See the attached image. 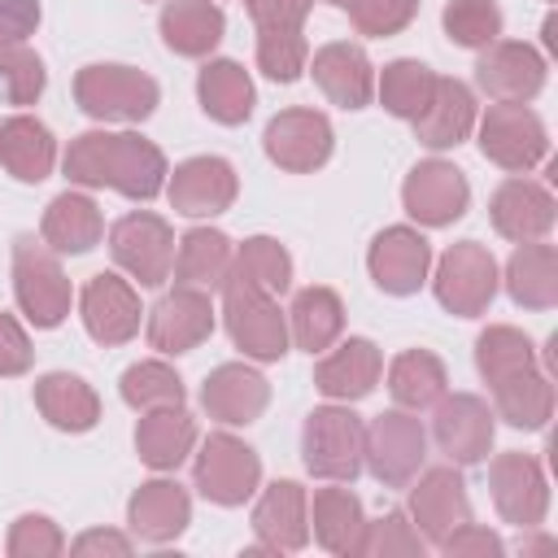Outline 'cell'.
Returning a JSON list of instances; mask_svg holds the SVG:
<instances>
[{"label":"cell","mask_w":558,"mask_h":558,"mask_svg":"<svg viewBox=\"0 0 558 558\" xmlns=\"http://www.w3.org/2000/svg\"><path fill=\"white\" fill-rule=\"evenodd\" d=\"M61 170L74 187H109L126 201H153L166 192V153L140 131H83L70 140Z\"/></svg>","instance_id":"6da1fadb"},{"label":"cell","mask_w":558,"mask_h":558,"mask_svg":"<svg viewBox=\"0 0 558 558\" xmlns=\"http://www.w3.org/2000/svg\"><path fill=\"white\" fill-rule=\"evenodd\" d=\"M362 449H366V423L344 401H331L305 414L301 462L314 480L353 484L362 475Z\"/></svg>","instance_id":"7a4b0ae2"},{"label":"cell","mask_w":558,"mask_h":558,"mask_svg":"<svg viewBox=\"0 0 558 558\" xmlns=\"http://www.w3.org/2000/svg\"><path fill=\"white\" fill-rule=\"evenodd\" d=\"M13 296L31 327L39 331L61 327L74 305V288L61 270V253H52L35 235H17L13 240Z\"/></svg>","instance_id":"3957f363"},{"label":"cell","mask_w":558,"mask_h":558,"mask_svg":"<svg viewBox=\"0 0 558 558\" xmlns=\"http://www.w3.org/2000/svg\"><path fill=\"white\" fill-rule=\"evenodd\" d=\"M222 292V327L231 336V344L248 357V362H279L292 344L288 336V314L279 310V296L227 275Z\"/></svg>","instance_id":"277c9868"},{"label":"cell","mask_w":558,"mask_h":558,"mask_svg":"<svg viewBox=\"0 0 558 558\" xmlns=\"http://www.w3.org/2000/svg\"><path fill=\"white\" fill-rule=\"evenodd\" d=\"M74 100L96 122H144L153 118L161 87L153 74L118 61H96L74 74Z\"/></svg>","instance_id":"5b68a950"},{"label":"cell","mask_w":558,"mask_h":558,"mask_svg":"<svg viewBox=\"0 0 558 558\" xmlns=\"http://www.w3.org/2000/svg\"><path fill=\"white\" fill-rule=\"evenodd\" d=\"M192 484L214 506H244L262 488V458L231 432H209L192 458Z\"/></svg>","instance_id":"8992f818"},{"label":"cell","mask_w":558,"mask_h":558,"mask_svg":"<svg viewBox=\"0 0 558 558\" xmlns=\"http://www.w3.org/2000/svg\"><path fill=\"white\" fill-rule=\"evenodd\" d=\"M497 283H501L497 257H493L480 240H458V244H449V248L440 253V262H436V275H432L436 301H440L449 314H458V318H480V314L493 305Z\"/></svg>","instance_id":"52a82bcc"},{"label":"cell","mask_w":558,"mask_h":558,"mask_svg":"<svg viewBox=\"0 0 558 558\" xmlns=\"http://www.w3.org/2000/svg\"><path fill=\"white\" fill-rule=\"evenodd\" d=\"M427 458V432L414 410H384L366 423V449L362 466L384 484V488H405Z\"/></svg>","instance_id":"ba28073f"},{"label":"cell","mask_w":558,"mask_h":558,"mask_svg":"<svg viewBox=\"0 0 558 558\" xmlns=\"http://www.w3.org/2000/svg\"><path fill=\"white\" fill-rule=\"evenodd\" d=\"M475 126H480V153L510 174H527L549 157V131L527 105L493 100L484 118H475Z\"/></svg>","instance_id":"9c48e42d"},{"label":"cell","mask_w":558,"mask_h":558,"mask_svg":"<svg viewBox=\"0 0 558 558\" xmlns=\"http://www.w3.org/2000/svg\"><path fill=\"white\" fill-rule=\"evenodd\" d=\"M109 253L140 288H161L174 266V231L161 214L131 209L109 227Z\"/></svg>","instance_id":"30bf717a"},{"label":"cell","mask_w":558,"mask_h":558,"mask_svg":"<svg viewBox=\"0 0 558 558\" xmlns=\"http://www.w3.org/2000/svg\"><path fill=\"white\" fill-rule=\"evenodd\" d=\"M545 78H549V65H545V57L527 39H493L488 48H480L475 83L497 105H527V100H536Z\"/></svg>","instance_id":"8fae6325"},{"label":"cell","mask_w":558,"mask_h":558,"mask_svg":"<svg viewBox=\"0 0 558 558\" xmlns=\"http://www.w3.org/2000/svg\"><path fill=\"white\" fill-rule=\"evenodd\" d=\"M497 436V414L475 392H445L432 414V440L453 466H475L488 458Z\"/></svg>","instance_id":"7c38bea8"},{"label":"cell","mask_w":558,"mask_h":558,"mask_svg":"<svg viewBox=\"0 0 558 558\" xmlns=\"http://www.w3.org/2000/svg\"><path fill=\"white\" fill-rule=\"evenodd\" d=\"M488 488H493V506L506 523L532 532L545 523L549 514V484H545V471L532 453L523 449H510V453H497L488 462Z\"/></svg>","instance_id":"4fadbf2b"},{"label":"cell","mask_w":558,"mask_h":558,"mask_svg":"<svg viewBox=\"0 0 558 558\" xmlns=\"http://www.w3.org/2000/svg\"><path fill=\"white\" fill-rule=\"evenodd\" d=\"M262 148L279 170L310 174V170L327 166V157L336 148V131H331L327 113H318V109H283L266 122Z\"/></svg>","instance_id":"5bb4252c"},{"label":"cell","mask_w":558,"mask_h":558,"mask_svg":"<svg viewBox=\"0 0 558 558\" xmlns=\"http://www.w3.org/2000/svg\"><path fill=\"white\" fill-rule=\"evenodd\" d=\"M166 196H170V209L183 218H218L235 205L240 179H235V166L227 157L205 153V157H187L170 170Z\"/></svg>","instance_id":"9a60e30c"},{"label":"cell","mask_w":558,"mask_h":558,"mask_svg":"<svg viewBox=\"0 0 558 558\" xmlns=\"http://www.w3.org/2000/svg\"><path fill=\"white\" fill-rule=\"evenodd\" d=\"M401 205H405V214H410L418 227H449V222H458V218L466 214V205H471V183H466V174H462L453 161L427 157V161H418V166L405 174V183H401Z\"/></svg>","instance_id":"2e32d148"},{"label":"cell","mask_w":558,"mask_h":558,"mask_svg":"<svg viewBox=\"0 0 558 558\" xmlns=\"http://www.w3.org/2000/svg\"><path fill=\"white\" fill-rule=\"evenodd\" d=\"M366 270L379 292L388 296H414L427 283L432 270V244L418 227H384L366 248Z\"/></svg>","instance_id":"e0dca14e"},{"label":"cell","mask_w":558,"mask_h":558,"mask_svg":"<svg viewBox=\"0 0 558 558\" xmlns=\"http://www.w3.org/2000/svg\"><path fill=\"white\" fill-rule=\"evenodd\" d=\"M78 314H83V327L96 344L113 349V344H126L135 331H140V292L131 279L113 275V270H100L83 283L78 292Z\"/></svg>","instance_id":"ac0fdd59"},{"label":"cell","mask_w":558,"mask_h":558,"mask_svg":"<svg viewBox=\"0 0 558 558\" xmlns=\"http://www.w3.org/2000/svg\"><path fill=\"white\" fill-rule=\"evenodd\" d=\"M410 523L418 527V536L427 545H440L453 527H462L471 519V497L462 484V471L449 466H427L410 480Z\"/></svg>","instance_id":"d6986e66"},{"label":"cell","mask_w":558,"mask_h":558,"mask_svg":"<svg viewBox=\"0 0 558 558\" xmlns=\"http://www.w3.org/2000/svg\"><path fill=\"white\" fill-rule=\"evenodd\" d=\"M148 344L166 357H179V353H192L196 344H205L214 336V301L209 292L201 288H179L166 292L153 310H148Z\"/></svg>","instance_id":"ffe728a7"},{"label":"cell","mask_w":558,"mask_h":558,"mask_svg":"<svg viewBox=\"0 0 558 558\" xmlns=\"http://www.w3.org/2000/svg\"><path fill=\"white\" fill-rule=\"evenodd\" d=\"M257 549L248 554H296L310 545V493L296 480H275L253 506Z\"/></svg>","instance_id":"44dd1931"},{"label":"cell","mask_w":558,"mask_h":558,"mask_svg":"<svg viewBox=\"0 0 558 558\" xmlns=\"http://www.w3.org/2000/svg\"><path fill=\"white\" fill-rule=\"evenodd\" d=\"M201 405L222 427H248L270 405V384L248 362H222L201 384Z\"/></svg>","instance_id":"7402d4cb"},{"label":"cell","mask_w":558,"mask_h":558,"mask_svg":"<svg viewBox=\"0 0 558 558\" xmlns=\"http://www.w3.org/2000/svg\"><path fill=\"white\" fill-rule=\"evenodd\" d=\"M192 523V497L179 480H144L131 501H126V527L135 541H148V545H170L187 532Z\"/></svg>","instance_id":"603a6c76"},{"label":"cell","mask_w":558,"mask_h":558,"mask_svg":"<svg viewBox=\"0 0 558 558\" xmlns=\"http://www.w3.org/2000/svg\"><path fill=\"white\" fill-rule=\"evenodd\" d=\"M488 218L497 227V235L514 240V244H527V240H545L554 231V218H558V205L549 196L545 183L527 179V174H514L506 179L493 201H488Z\"/></svg>","instance_id":"cb8c5ba5"},{"label":"cell","mask_w":558,"mask_h":558,"mask_svg":"<svg viewBox=\"0 0 558 558\" xmlns=\"http://www.w3.org/2000/svg\"><path fill=\"white\" fill-rule=\"evenodd\" d=\"M379 375H384V353H379V344L366 340V336H349L344 344H336L331 353L318 357V366H314V388H318L327 401L353 405V401H362V397L375 392Z\"/></svg>","instance_id":"d4e9b609"},{"label":"cell","mask_w":558,"mask_h":558,"mask_svg":"<svg viewBox=\"0 0 558 558\" xmlns=\"http://www.w3.org/2000/svg\"><path fill=\"white\" fill-rule=\"evenodd\" d=\"M318 83V92L340 105V109H366L371 96H375V65L366 57L362 44H349V39H336V44H323L310 65H305Z\"/></svg>","instance_id":"484cf974"},{"label":"cell","mask_w":558,"mask_h":558,"mask_svg":"<svg viewBox=\"0 0 558 558\" xmlns=\"http://www.w3.org/2000/svg\"><path fill=\"white\" fill-rule=\"evenodd\" d=\"M475 118H480L475 92H471L462 78H445V74H436V92H432L427 109L414 118V140H418L423 148H432V153L458 148L462 140H471Z\"/></svg>","instance_id":"4316f807"},{"label":"cell","mask_w":558,"mask_h":558,"mask_svg":"<svg viewBox=\"0 0 558 558\" xmlns=\"http://www.w3.org/2000/svg\"><path fill=\"white\" fill-rule=\"evenodd\" d=\"M105 235V218H100V205L87 196V192H61L48 201L44 209V222H39V240L61 253V257H78V253H92Z\"/></svg>","instance_id":"83f0119b"},{"label":"cell","mask_w":558,"mask_h":558,"mask_svg":"<svg viewBox=\"0 0 558 558\" xmlns=\"http://www.w3.org/2000/svg\"><path fill=\"white\" fill-rule=\"evenodd\" d=\"M196 449V418L183 405L144 410L135 423V453L153 471H174Z\"/></svg>","instance_id":"f1b7e54d"},{"label":"cell","mask_w":558,"mask_h":558,"mask_svg":"<svg viewBox=\"0 0 558 558\" xmlns=\"http://www.w3.org/2000/svg\"><path fill=\"white\" fill-rule=\"evenodd\" d=\"M157 31L174 57H209L227 35V17L214 0H166Z\"/></svg>","instance_id":"f546056e"},{"label":"cell","mask_w":558,"mask_h":558,"mask_svg":"<svg viewBox=\"0 0 558 558\" xmlns=\"http://www.w3.org/2000/svg\"><path fill=\"white\" fill-rule=\"evenodd\" d=\"M231 257H235V244L218 227H192V231H183V240H174V266H170V275H174L179 288L214 292V288L227 283Z\"/></svg>","instance_id":"4dcf8cb0"},{"label":"cell","mask_w":558,"mask_h":558,"mask_svg":"<svg viewBox=\"0 0 558 558\" xmlns=\"http://www.w3.org/2000/svg\"><path fill=\"white\" fill-rule=\"evenodd\" d=\"M310 532L314 541L327 549V554H340V558H353L362 554V532H366V510L357 501V493L331 484V488H318L310 497Z\"/></svg>","instance_id":"1f68e13d"},{"label":"cell","mask_w":558,"mask_h":558,"mask_svg":"<svg viewBox=\"0 0 558 558\" xmlns=\"http://www.w3.org/2000/svg\"><path fill=\"white\" fill-rule=\"evenodd\" d=\"M35 410L57 432H92L100 423V397L83 375L48 371L35 379Z\"/></svg>","instance_id":"d6a6232c"},{"label":"cell","mask_w":558,"mask_h":558,"mask_svg":"<svg viewBox=\"0 0 558 558\" xmlns=\"http://www.w3.org/2000/svg\"><path fill=\"white\" fill-rule=\"evenodd\" d=\"M0 166L17 179V183H44L57 166V140L52 131L31 118V113H13L0 122Z\"/></svg>","instance_id":"836d02e7"},{"label":"cell","mask_w":558,"mask_h":558,"mask_svg":"<svg viewBox=\"0 0 558 558\" xmlns=\"http://www.w3.org/2000/svg\"><path fill=\"white\" fill-rule=\"evenodd\" d=\"M196 96H201V109H205L214 122H222V126L248 122V113H253V105H257V92H253L248 70H244L240 61H231V57H214V61L201 65V74H196Z\"/></svg>","instance_id":"e575fe53"},{"label":"cell","mask_w":558,"mask_h":558,"mask_svg":"<svg viewBox=\"0 0 558 558\" xmlns=\"http://www.w3.org/2000/svg\"><path fill=\"white\" fill-rule=\"evenodd\" d=\"M506 292L523 310H554L558 305V248L545 240H527L506 262Z\"/></svg>","instance_id":"d590c367"},{"label":"cell","mask_w":558,"mask_h":558,"mask_svg":"<svg viewBox=\"0 0 558 558\" xmlns=\"http://www.w3.org/2000/svg\"><path fill=\"white\" fill-rule=\"evenodd\" d=\"M344 331V301L323 288V283H310L292 296V310H288V336L296 349L305 353H327Z\"/></svg>","instance_id":"8d00e7d4"},{"label":"cell","mask_w":558,"mask_h":558,"mask_svg":"<svg viewBox=\"0 0 558 558\" xmlns=\"http://www.w3.org/2000/svg\"><path fill=\"white\" fill-rule=\"evenodd\" d=\"M493 414L506 418L510 427L541 432L554 418V384H549V375L527 366V371L493 384Z\"/></svg>","instance_id":"74e56055"},{"label":"cell","mask_w":558,"mask_h":558,"mask_svg":"<svg viewBox=\"0 0 558 558\" xmlns=\"http://www.w3.org/2000/svg\"><path fill=\"white\" fill-rule=\"evenodd\" d=\"M445 388H449V371L432 349H405L388 366V392L401 410L418 414V410L436 405L445 397Z\"/></svg>","instance_id":"f35d334b"},{"label":"cell","mask_w":558,"mask_h":558,"mask_svg":"<svg viewBox=\"0 0 558 558\" xmlns=\"http://www.w3.org/2000/svg\"><path fill=\"white\" fill-rule=\"evenodd\" d=\"M432 92H436V70L423 65V61H414V57H397V61H388L384 74L375 78V96H379V105H384L392 118H401V122H414V118L427 109Z\"/></svg>","instance_id":"ab89813d"},{"label":"cell","mask_w":558,"mask_h":558,"mask_svg":"<svg viewBox=\"0 0 558 558\" xmlns=\"http://www.w3.org/2000/svg\"><path fill=\"white\" fill-rule=\"evenodd\" d=\"M231 275L270 296H283L292 288V253L275 235H248L244 244H235Z\"/></svg>","instance_id":"60d3db41"},{"label":"cell","mask_w":558,"mask_h":558,"mask_svg":"<svg viewBox=\"0 0 558 558\" xmlns=\"http://www.w3.org/2000/svg\"><path fill=\"white\" fill-rule=\"evenodd\" d=\"M527 366H536V349H532L527 331H519L510 323H493V327L480 331V340H475V371L484 375L488 388L510 379V375H519V371H527Z\"/></svg>","instance_id":"b9f144b4"},{"label":"cell","mask_w":558,"mask_h":558,"mask_svg":"<svg viewBox=\"0 0 558 558\" xmlns=\"http://www.w3.org/2000/svg\"><path fill=\"white\" fill-rule=\"evenodd\" d=\"M118 392H122V401H126L131 410H140V414H144V410H161V405H183V397H187L179 371H174L170 362H161V357H148V362L126 366L122 379H118Z\"/></svg>","instance_id":"7bdbcfd3"},{"label":"cell","mask_w":558,"mask_h":558,"mask_svg":"<svg viewBox=\"0 0 558 558\" xmlns=\"http://www.w3.org/2000/svg\"><path fill=\"white\" fill-rule=\"evenodd\" d=\"M440 26L445 35L458 44V48H488L493 39H501V9L497 0H449L445 13H440Z\"/></svg>","instance_id":"ee69618b"},{"label":"cell","mask_w":558,"mask_h":558,"mask_svg":"<svg viewBox=\"0 0 558 558\" xmlns=\"http://www.w3.org/2000/svg\"><path fill=\"white\" fill-rule=\"evenodd\" d=\"M48 87V70L39 61L35 48H26V39L0 44V96L9 105H35Z\"/></svg>","instance_id":"f6af8a7d"},{"label":"cell","mask_w":558,"mask_h":558,"mask_svg":"<svg viewBox=\"0 0 558 558\" xmlns=\"http://www.w3.org/2000/svg\"><path fill=\"white\" fill-rule=\"evenodd\" d=\"M310 65L305 31H257V70L270 83H296Z\"/></svg>","instance_id":"bcb514c9"},{"label":"cell","mask_w":558,"mask_h":558,"mask_svg":"<svg viewBox=\"0 0 558 558\" xmlns=\"http://www.w3.org/2000/svg\"><path fill=\"white\" fill-rule=\"evenodd\" d=\"M423 549H427V541L418 536V527L401 510L379 514L362 532V554L366 558H423Z\"/></svg>","instance_id":"7dc6e473"},{"label":"cell","mask_w":558,"mask_h":558,"mask_svg":"<svg viewBox=\"0 0 558 558\" xmlns=\"http://www.w3.org/2000/svg\"><path fill=\"white\" fill-rule=\"evenodd\" d=\"M344 13L357 26V35L388 39V35H397V31H405L414 22L418 0H349Z\"/></svg>","instance_id":"c3c4849f"},{"label":"cell","mask_w":558,"mask_h":558,"mask_svg":"<svg viewBox=\"0 0 558 558\" xmlns=\"http://www.w3.org/2000/svg\"><path fill=\"white\" fill-rule=\"evenodd\" d=\"M4 549H9V558H57V554H65V536L48 514H17Z\"/></svg>","instance_id":"681fc988"},{"label":"cell","mask_w":558,"mask_h":558,"mask_svg":"<svg viewBox=\"0 0 558 558\" xmlns=\"http://www.w3.org/2000/svg\"><path fill=\"white\" fill-rule=\"evenodd\" d=\"M440 554H449V558H501L506 554V545H501V536L497 532H488L484 523H462V527H453L440 545H436Z\"/></svg>","instance_id":"f907efd6"},{"label":"cell","mask_w":558,"mask_h":558,"mask_svg":"<svg viewBox=\"0 0 558 558\" xmlns=\"http://www.w3.org/2000/svg\"><path fill=\"white\" fill-rule=\"evenodd\" d=\"M31 362H35V349H31L26 327H22L13 314H0V379L26 375Z\"/></svg>","instance_id":"816d5d0a"},{"label":"cell","mask_w":558,"mask_h":558,"mask_svg":"<svg viewBox=\"0 0 558 558\" xmlns=\"http://www.w3.org/2000/svg\"><path fill=\"white\" fill-rule=\"evenodd\" d=\"M314 0H248V17L257 31H305Z\"/></svg>","instance_id":"f5cc1de1"},{"label":"cell","mask_w":558,"mask_h":558,"mask_svg":"<svg viewBox=\"0 0 558 558\" xmlns=\"http://www.w3.org/2000/svg\"><path fill=\"white\" fill-rule=\"evenodd\" d=\"M131 549H135V541L126 532H113V527H92V532H83V536L70 541V554H78V558H96V554L126 558Z\"/></svg>","instance_id":"db71d44e"},{"label":"cell","mask_w":558,"mask_h":558,"mask_svg":"<svg viewBox=\"0 0 558 558\" xmlns=\"http://www.w3.org/2000/svg\"><path fill=\"white\" fill-rule=\"evenodd\" d=\"M39 0H0V44L26 39L39 26Z\"/></svg>","instance_id":"11a10c76"},{"label":"cell","mask_w":558,"mask_h":558,"mask_svg":"<svg viewBox=\"0 0 558 558\" xmlns=\"http://www.w3.org/2000/svg\"><path fill=\"white\" fill-rule=\"evenodd\" d=\"M541 39H545V48H549V52L558 48V17H554V13L545 17V26H541Z\"/></svg>","instance_id":"9f6ffc18"},{"label":"cell","mask_w":558,"mask_h":558,"mask_svg":"<svg viewBox=\"0 0 558 558\" xmlns=\"http://www.w3.org/2000/svg\"><path fill=\"white\" fill-rule=\"evenodd\" d=\"M545 549H554V541H549V536H536V541H523V554H545Z\"/></svg>","instance_id":"6f0895ef"},{"label":"cell","mask_w":558,"mask_h":558,"mask_svg":"<svg viewBox=\"0 0 558 558\" xmlns=\"http://www.w3.org/2000/svg\"><path fill=\"white\" fill-rule=\"evenodd\" d=\"M327 4H336V9H344V4H349V0H327Z\"/></svg>","instance_id":"680465c9"}]
</instances>
